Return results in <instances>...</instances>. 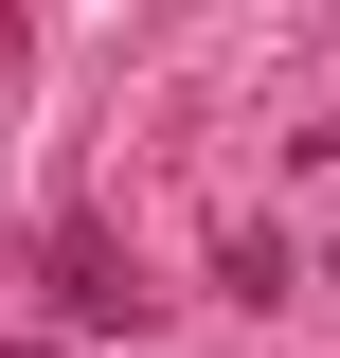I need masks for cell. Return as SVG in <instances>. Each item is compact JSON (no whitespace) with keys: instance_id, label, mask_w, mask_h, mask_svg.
I'll return each mask as SVG.
<instances>
[{"instance_id":"cell-2","label":"cell","mask_w":340,"mask_h":358,"mask_svg":"<svg viewBox=\"0 0 340 358\" xmlns=\"http://www.w3.org/2000/svg\"><path fill=\"white\" fill-rule=\"evenodd\" d=\"M0 358H54V341H0Z\"/></svg>"},{"instance_id":"cell-1","label":"cell","mask_w":340,"mask_h":358,"mask_svg":"<svg viewBox=\"0 0 340 358\" xmlns=\"http://www.w3.org/2000/svg\"><path fill=\"white\" fill-rule=\"evenodd\" d=\"M36 287H54V322H72V341H108V322H143V305H162V287L126 268V233H108V215H54Z\"/></svg>"}]
</instances>
